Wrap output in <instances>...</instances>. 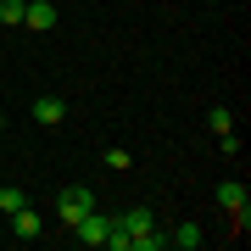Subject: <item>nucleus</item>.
Wrapping results in <instances>:
<instances>
[{
  "instance_id": "nucleus-1",
  "label": "nucleus",
  "mask_w": 251,
  "mask_h": 251,
  "mask_svg": "<svg viewBox=\"0 0 251 251\" xmlns=\"http://www.w3.org/2000/svg\"><path fill=\"white\" fill-rule=\"evenodd\" d=\"M95 206V190H84V184H67V190H56V218H62V229H73L84 212Z\"/></svg>"
},
{
  "instance_id": "nucleus-2",
  "label": "nucleus",
  "mask_w": 251,
  "mask_h": 251,
  "mask_svg": "<svg viewBox=\"0 0 251 251\" xmlns=\"http://www.w3.org/2000/svg\"><path fill=\"white\" fill-rule=\"evenodd\" d=\"M112 224H117V218H106V212H95V206H90V212H84L78 224H73V234H78L84 246H106V234H112Z\"/></svg>"
},
{
  "instance_id": "nucleus-3",
  "label": "nucleus",
  "mask_w": 251,
  "mask_h": 251,
  "mask_svg": "<svg viewBox=\"0 0 251 251\" xmlns=\"http://www.w3.org/2000/svg\"><path fill=\"white\" fill-rule=\"evenodd\" d=\"M23 23L34 28V34H50L56 28V6L50 0H23Z\"/></svg>"
},
{
  "instance_id": "nucleus-4",
  "label": "nucleus",
  "mask_w": 251,
  "mask_h": 251,
  "mask_svg": "<svg viewBox=\"0 0 251 251\" xmlns=\"http://www.w3.org/2000/svg\"><path fill=\"white\" fill-rule=\"evenodd\" d=\"M117 229L134 240V234H145V229H156V212L151 206H128V212H117Z\"/></svg>"
},
{
  "instance_id": "nucleus-5",
  "label": "nucleus",
  "mask_w": 251,
  "mask_h": 251,
  "mask_svg": "<svg viewBox=\"0 0 251 251\" xmlns=\"http://www.w3.org/2000/svg\"><path fill=\"white\" fill-rule=\"evenodd\" d=\"M11 229H17V240H39V234H45V218H39L34 206H23V212H11Z\"/></svg>"
},
{
  "instance_id": "nucleus-6",
  "label": "nucleus",
  "mask_w": 251,
  "mask_h": 251,
  "mask_svg": "<svg viewBox=\"0 0 251 251\" xmlns=\"http://www.w3.org/2000/svg\"><path fill=\"white\" fill-rule=\"evenodd\" d=\"M67 117V100H56V95H39L34 100V123H45V128H56Z\"/></svg>"
},
{
  "instance_id": "nucleus-7",
  "label": "nucleus",
  "mask_w": 251,
  "mask_h": 251,
  "mask_svg": "<svg viewBox=\"0 0 251 251\" xmlns=\"http://www.w3.org/2000/svg\"><path fill=\"white\" fill-rule=\"evenodd\" d=\"M218 206H224V212H240V206H246V184L240 179H224V184H218Z\"/></svg>"
},
{
  "instance_id": "nucleus-8",
  "label": "nucleus",
  "mask_w": 251,
  "mask_h": 251,
  "mask_svg": "<svg viewBox=\"0 0 251 251\" xmlns=\"http://www.w3.org/2000/svg\"><path fill=\"white\" fill-rule=\"evenodd\" d=\"M168 246H179V251H196V246H201V224H179V229L168 234Z\"/></svg>"
},
{
  "instance_id": "nucleus-9",
  "label": "nucleus",
  "mask_w": 251,
  "mask_h": 251,
  "mask_svg": "<svg viewBox=\"0 0 251 251\" xmlns=\"http://www.w3.org/2000/svg\"><path fill=\"white\" fill-rule=\"evenodd\" d=\"M206 128H212V134H229V128H234V112L229 106H212V112H206Z\"/></svg>"
},
{
  "instance_id": "nucleus-10",
  "label": "nucleus",
  "mask_w": 251,
  "mask_h": 251,
  "mask_svg": "<svg viewBox=\"0 0 251 251\" xmlns=\"http://www.w3.org/2000/svg\"><path fill=\"white\" fill-rule=\"evenodd\" d=\"M23 206H28V190H0V212H23Z\"/></svg>"
},
{
  "instance_id": "nucleus-11",
  "label": "nucleus",
  "mask_w": 251,
  "mask_h": 251,
  "mask_svg": "<svg viewBox=\"0 0 251 251\" xmlns=\"http://www.w3.org/2000/svg\"><path fill=\"white\" fill-rule=\"evenodd\" d=\"M0 23L17 28V23H23V0H0Z\"/></svg>"
},
{
  "instance_id": "nucleus-12",
  "label": "nucleus",
  "mask_w": 251,
  "mask_h": 251,
  "mask_svg": "<svg viewBox=\"0 0 251 251\" xmlns=\"http://www.w3.org/2000/svg\"><path fill=\"white\" fill-rule=\"evenodd\" d=\"M218 151H224V156H240V134H234V128H229V134H218Z\"/></svg>"
},
{
  "instance_id": "nucleus-13",
  "label": "nucleus",
  "mask_w": 251,
  "mask_h": 251,
  "mask_svg": "<svg viewBox=\"0 0 251 251\" xmlns=\"http://www.w3.org/2000/svg\"><path fill=\"white\" fill-rule=\"evenodd\" d=\"M0 123H6V112H0Z\"/></svg>"
},
{
  "instance_id": "nucleus-14",
  "label": "nucleus",
  "mask_w": 251,
  "mask_h": 251,
  "mask_svg": "<svg viewBox=\"0 0 251 251\" xmlns=\"http://www.w3.org/2000/svg\"><path fill=\"white\" fill-rule=\"evenodd\" d=\"M212 6H218V0H212Z\"/></svg>"
}]
</instances>
